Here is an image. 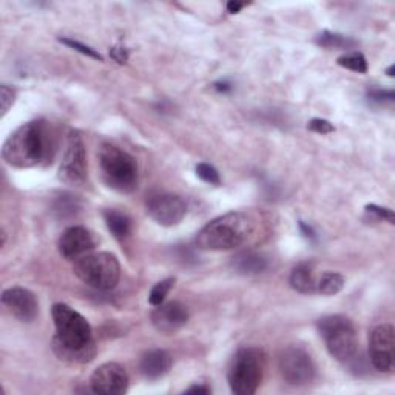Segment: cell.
<instances>
[{"label":"cell","mask_w":395,"mask_h":395,"mask_svg":"<svg viewBox=\"0 0 395 395\" xmlns=\"http://www.w3.org/2000/svg\"><path fill=\"white\" fill-rule=\"evenodd\" d=\"M215 90L219 91V93H227V91L232 90V85L228 84V82L223 80V82H216L215 84Z\"/></svg>","instance_id":"obj_35"},{"label":"cell","mask_w":395,"mask_h":395,"mask_svg":"<svg viewBox=\"0 0 395 395\" xmlns=\"http://www.w3.org/2000/svg\"><path fill=\"white\" fill-rule=\"evenodd\" d=\"M369 358L376 371L391 372L395 364V334L391 325H380L369 334Z\"/></svg>","instance_id":"obj_11"},{"label":"cell","mask_w":395,"mask_h":395,"mask_svg":"<svg viewBox=\"0 0 395 395\" xmlns=\"http://www.w3.org/2000/svg\"><path fill=\"white\" fill-rule=\"evenodd\" d=\"M76 277L96 290H112L121 277V265L113 253H87L73 265Z\"/></svg>","instance_id":"obj_4"},{"label":"cell","mask_w":395,"mask_h":395,"mask_svg":"<svg viewBox=\"0 0 395 395\" xmlns=\"http://www.w3.org/2000/svg\"><path fill=\"white\" fill-rule=\"evenodd\" d=\"M232 268L243 275H256L268 269V260L255 252H241L232 260Z\"/></svg>","instance_id":"obj_17"},{"label":"cell","mask_w":395,"mask_h":395,"mask_svg":"<svg viewBox=\"0 0 395 395\" xmlns=\"http://www.w3.org/2000/svg\"><path fill=\"white\" fill-rule=\"evenodd\" d=\"M255 228V219L246 212H228L212 219L196 235L203 251H231L240 247Z\"/></svg>","instance_id":"obj_3"},{"label":"cell","mask_w":395,"mask_h":395,"mask_svg":"<svg viewBox=\"0 0 395 395\" xmlns=\"http://www.w3.org/2000/svg\"><path fill=\"white\" fill-rule=\"evenodd\" d=\"M189 321V309L178 301L159 305L152 312L153 326L165 334H172L174 330L186 326Z\"/></svg>","instance_id":"obj_15"},{"label":"cell","mask_w":395,"mask_h":395,"mask_svg":"<svg viewBox=\"0 0 395 395\" xmlns=\"http://www.w3.org/2000/svg\"><path fill=\"white\" fill-rule=\"evenodd\" d=\"M210 392H212V391H210L207 384H195V386H191V388H189L186 391V394H203V395H207Z\"/></svg>","instance_id":"obj_32"},{"label":"cell","mask_w":395,"mask_h":395,"mask_svg":"<svg viewBox=\"0 0 395 395\" xmlns=\"http://www.w3.org/2000/svg\"><path fill=\"white\" fill-rule=\"evenodd\" d=\"M307 128L310 132L318 133V135H329V133L335 132V127L332 124L326 121V119H320V117L312 119V121L307 125Z\"/></svg>","instance_id":"obj_30"},{"label":"cell","mask_w":395,"mask_h":395,"mask_svg":"<svg viewBox=\"0 0 395 395\" xmlns=\"http://www.w3.org/2000/svg\"><path fill=\"white\" fill-rule=\"evenodd\" d=\"M264 355L260 349L243 347L233 357L228 367V384L236 395H252L263 381Z\"/></svg>","instance_id":"obj_6"},{"label":"cell","mask_w":395,"mask_h":395,"mask_svg":"<svg viewBox=\"0 0 395 395\" xmlns=\"http://www.w3.org/2000/svg\"><path fill=\"white\" fill-rule=\"evenodd\" d=\"M91 391L100 395H121L128 389V374L119 363H105L91 375Z\"/></svg>","instance_id":"obj_12"},{"label":"cell","mask_w":395,"mask_h":395,"mask_svg":"<svg viewBox=\"0 0 395 395\" xmlns=\"http://www.w3.org/2000/svg\"><path fill=\"white\" fill-rule=\"evenodd\" d=\"M174 284V278H167V280H162L158 284H154L150 290V295H149V301L152 306H159L164 302L165 297L169 295L170 289L173 288Z\"/></svg>","instance_id":"obj_23"},{"label":"cell","mask_w":395,"mask_h":395,"mask_svg":"<svg viewBox=\"0 0 395 395\" xmlns=\"http://www.w3.org/2000/svg\"><path fill=\"white\" fill-rule=\"evenodd\" d=\"M367 98H369L375 104L383 102H394L395 93L392 90H381V88H371L367 91Z\"/></svg>","instance_id":"obj_28"},{"label":"cell","mask_w":395,"mask_h":395,"mask_svg":"<svg viewBox=\"0 0 395 395\" xmlns=\"http://www.w3.org/2000/svg\"><path fill=\"white\" fill-rule=\"evenodd\" d=\"M56 335L53 338V351L60 360L68 363H88L96 355L93 332L87 318L73 307L58 302L51 309Z\"/></svg>","instance_id":"obj_1"},{"label":"cell","mask_w":395,"mask_h":395,"mask_svg":"<svg viewBox=\"0 0 395 395\" xmlns=\"http://www.w3.org/2000/svg\"><path fill=\"white\" fill-rule=\"evenodd\" d=\"M196 174L204 182L210 184V186H219V184H221V177H219L218 170L210 164H206V162L198 164L196 165Z\"/></svg>","instance_id":"obj_25"},{"label":"cell","mask_w":395,"mask_h":395,"mask_svg":"<svg viewBox=\"0 0 395 395\" xmlns=\"http://www.w3.org/2000/svg\"><path fill=\"white\" fill-rule=\"evenodd\" d=\"M290 288L300 293H314L317 292V283L314 280V272L306 263L298 264L290 273Z\"/></svg>","instance_id":"obj_18"},{"label":"cell","mask_w":395,"mask_h":395,"mask_svg":"<svg viewBox=\"0 0 395 395\" xmlns=\"http://www.w3.org/2000/svg\"><path fill=\"white\" fill-rule=\"evenodd\" d=\"M99 164L104 179L110 187L130 193L137 184V164L132 154L112 144H104L99 150Z\"/></svg>","instance_id":"obj_5"},{"label":"cell","mask_w":395,"mask_h":395,"mask_svg":"<svg viewBox=\"0 0 395 395\" xmlns=\"http://www.w3.org/2000/svg\"><path fill=\"white\" fill-rule=\"evenodd\" d=\"M14 99H16V91L11 87H8V85L0 87V104H2V116H5L8 113V110L13 107Z\"/></svg>","instance_id":"obj_29"},{"label":"cell","mask_w":395,"mask_h":395,"mask_svg":"<svg viewBox=\"0 0 395 395\" xmlns=\"http://www.w3.org/2000/svg\"><path fill=\"white\" fill-rule=\"evenodd\" d=\"M110 56H112V59L116 60L117 63H125L128 59V53L122 47H113L110 50Z\"/></svg>","instance_id":"obj_31"},{"label":"cell","mask_w":395,"mask_h":395,"mask_svg":"<svg viewBox=\"0 0 395 395\" xmlns=\"http://www.w3.org/2000/svg\"><path fill=\"white\" fill-rule=\"evenodd\" d=\"M172 367V357L162 349H153L141 358V372L147 380H159L169 374Z\"/></svg>","instance_id":"obj_16"},{"label":"cell","mask_w":395,"mask_h":395,"mask_svg":"<svg viewBox=\"0 0 395 395\" xmlns=\"http://www.w3.org/2000/svg\"><path fill=\"white\" fill-rule=\"evenodd\" d=\"M59 179L67 186H84L87 181V152L79 133L68 136L65 153L59 167Z\"/></svg>","instance_id":"obj_9"},{"label":"cell","mask_w":395,"mask_h":395,"mask_svg":"<svg viewBox=\"0 0 395 395\" xmlns=\"http://www.w3.org/2000/svg\"><path fill=\"white\" fill-rule=\"evenodd\" d=\"M337 63L339 67H343L346 70L358 73V75H364V73L367 71L366 58L360 51H351V53L343 54V56H339L337 59Z\"/></svg>","instance_id":"obj_22"},{"label":"cell","mask_w":395,"mask_h":395,"mask_svg":"<svg viewBox=\"0 0 395 395\" xmlns=\"http://www.w3.org/2000/svg\"><path fill=\"white\" fill-rule=\"evenodd\" d=\"M320 335L323 337L329 354L338 362L352 360L358 342L352 321L344 315H329L318 321Z\"/></svg>","instance_id":"obj_7"},{"label":"cell","mask_w":395,"mask_h":395,"mask_svg":"<svg viewBox=\"0 0 395 395\" xmlns=\"http://www.w3.org/2000/svg\"><path fill=\"white\" fill-rule=\"evenodd\" d=\"M60 42L63 45H67V47H70L71 50H75V51H79L80 54H84V56H88V58L95 59V60H99V62L104 60V58L100 56V54L95 48H91V47H88V45H84V43L79 42V41L63 38V39H60Z\"/></svg>","instance_id":"obj_26"},{"label":"cell","mask_w":395,"mask_h":395,"mask_svg":"<svg viewBox=\"0 0 395 395\" xmlns=\"http://www.w3.org/2000/svg\"><path fill=\"white\" fill-rule=\"evenodd\" d=\"M51 139L43 121H31L14 130L2 147L4 161L16 169H31L48 158Z\"/></svg>","instance_id":"obj_2"},{"label":"cell","mask_w":395,"mask_h":395,"mask_svg":"<svg viewBox=\"0 0 395 395\" xmlns=\"http://www.w3.org/2000/svg\"><path fill=\"white\" fill-rule=\"evenodd\" d=\"M76 210H79V203L76 196L71 195H62L56 204H54V212L59 214V216H71L76 214Z\"/></svg>","instance_id":"obj_24"},{"label":"cell","mask_w":395,"mask_h":395,"mask_svg":"<svg viewBox=\"0 0 395 395\" xmlns=\"http://www.w3.org/2000/svg\"><path fill=\"white\" fill-rule=\"evenodd\" d=\"M300 228H301L302 235H305L306 238H310V240H314V238H315L314 228H312V227H310V226H307V224H305L302 221H300Z\"/></svg>","instance_id":"obj_34"},{"label":"cell","mask_w":395,"mask_h":395,"mask_svg":"<svg viewBox=\"0 0 395 395\" xmlns=\"http://www.w3.org/2000/svg\"><path fill=\"white\" fill-rule=\"evenodd\" d=\"M104 219L108 231L112 232V235L116 238V240H125L127 236H130L132 219L128 218V215L119 212V210H115V209H108L104 212Z\"/></svg>","instance_id":"obj_19"},{"label":"cell","mask_w":395,"mask_h":395,"mask_svg":"<svg viewBox=\"0 0 395 395\" xmlns=\"http://www.w3.org/2000/svg\"><path fill=\"white\" fill-rule=\"evenodd\" d=\"M244 6H246V4L233 2V0H232V2H228V4H227V11L231 13V14H236V13H240Z\"/></svg>","instance_id":"obj_33"},{"label":"cell","mask_w":395,"mask_h":395,"mask_svg":"<svg viewBox=\"0 0 395 395\" xmlns=\"http://www.w3.org/2000/svg\"><path fill=\"white\" fill-rule=\"evenodd\" d=\"M59 253L67 260H78L96 247V240L88 228L73 226L59 238Z\"/></svg>","instance_id":"obj_14"},{"label":"cell","mask_w":395,"mask_h":395,"mask_svg":"<svg viewBox=\"0 0 395 395\" xmlns=\"http://www.w3.org/2000/svg\"><path fill=\"white\" fill-rule=\"evenodd\" d=\"M280 372L283 379L293 386H305L314 381L317 367L310 354L301 346H289L280 354Z\"/></svg>","instance_id":"obj_8"},{"label":"cell","mask_w":395,"mask_h":395,"mask_svg":"<svg viewBox=\"0 0 395 395\" xmlns=\"http://www.w3.org/2000/svg\"><path fill=\"white\" fill-rule=\"evenodd\" d=\"M386 73H388V76L392 78L394 76V67H389L388 70H386Z\"/></svg>","instance_id":"obj_36"},{"label":"cell","mask_w":395,"mask_h":395,"mask_svg":"<svg viewBox=\"0 0 395 395\" xmlns=\"http://www.w3.org/2000/svg\"><path fill=\"white\" fill-rule=\"evenodd\" d=\"M4 306L22 323H31L39 314V302L34 293L23 288H10L2 293Z\"/></svg>","instance_id":"obj_13"},{"label":"cell","mask_w":395,"mask_h":395,"mask_svg":"<svg viewBox=\"0 0 395 395\" xmlns=\"http://www.w3.org/2000/svg\"><path fill=\"white\" fill-rule=\"evenodd\" d=\"M315 42L323 48L329 50H351L357 47V41L352 38H347V36L338 34V33H330V31H323L317 36Z\"/></svg>","instance_id":"obj_20"},{"label":"cell","mask_w":395,"mask_h":395,"mask_svg":"<svg viewBox=\"0 0 395 395\" xmlns=\"http://www.w3.org/2000/svg\"><path fill=\"white\" fill-rule=\"evenodd\" d=\"M344 288V278L343 275L337 272H326L321 275L320 281L317 283V292L321 295H337L338 292H342Z\"/></svg>","instance_id":"obj_21"},{"label":"cell","mask_w":395,"mask_h":395,"mask_svg":"<svg viewBox=\"0 0 395 395\" xmlns=\"http://www.w3.org/2000/svg\"><path fill=\"white\" fill-rule=\"evenodd\" d=\"M366 214L374 216L376 221H388L389 224L395 223V216H394V212L391 209L380 207L376 204H367L366 206Z\"/></svg>","instance_id":"obj_27"},{"label":"cell","mask_w":395,"mask_h":395,"mask_svg":"<svg viewBox=\"0 0 395 395\" xmlns=\"http://www.w3.org/2000/svg\"><path fill=\"white\" fill-rule=\"evenodd\" d=\"M147 214L164 227L178 226L187 215V204L181 196L173 193H159L147 201Z\"/></svg>","instance_id":"obj_10"}]
</instances>
